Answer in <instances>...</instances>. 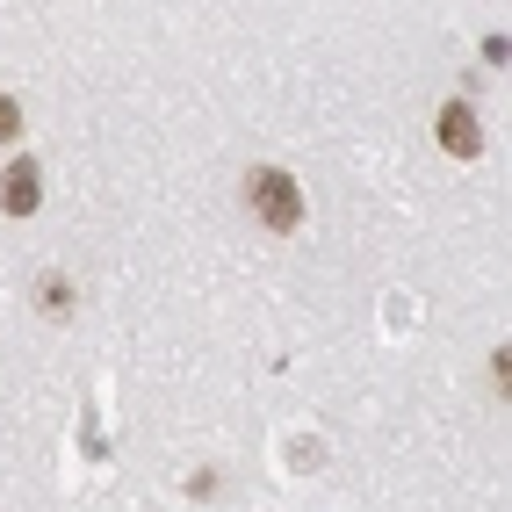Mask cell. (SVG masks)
<instances>
[{"label": "cell", "instance_id": "obj_1", "mask_svg": "<svg viewBox=\"0 0 512 512\" xmlns=\"http://www.w3.org/2000/svg\"><path fill=\"white\" fill-rule=\"evenodd\" d=\"M246 210L267 231H296L303 224V188L282 174V166H253V174H246Z\"/></svg>", "mask_w": 512, "mask_h": 512}, {"label": "cell", "instance_id": "obj_2", "mask_svg": "<svg viewBox=\"0 0 512 512\" xmlns=\"http://www.w3.org/2000/svg\"><path fill=\"white\" fill-rule=\"evenodd\" d=\"M37 202H44V166L37 159L0 166V210L8 217H37Z\"/></svg>", "mask_w": 512, "mask_h": 512}, {"label": "cell", "instance_id": "obj_3", "mask_svg": "<svg viewBox=\"0 0 512 512\" xmlns=\"http://www.w3.org/2000/svg\"><path fill=\"white\" fill-rule=\"evenodd\" d=\"M440 152H448V159H476V152H484V123H476V109H469V101H448V109H440Z\"/></svg>", "mask_w": 512, "mask_h": 512}, {"label": "cell", "instance_id": "obj_4", "mask_svg": "<svg viewBox=\"0 0 512 512\" xmlns=\"http://www.w3.org/2000/svg\"><path fill=\"white\" fill-rule=\"evenodd\" d=\"M37 311H44V318H73V282H65V275H44V282H37Z\"/></svg>", "mask_w": 512, "mask_h": 512}, {"label": "cell", "instance_id": "obj_5", "mask_svg": "<svg viewBox=\"0 0 512 512\" xmlns=\"http://www.w3.org/2000/svg\"><path fill=\"white\" fill-rule=\"evenodd\" d=\"M15 130H22V101H15V94H0V145H8Z\"/></svg>", "mask_w": 512, "mask_h": 512}]
</instances>
